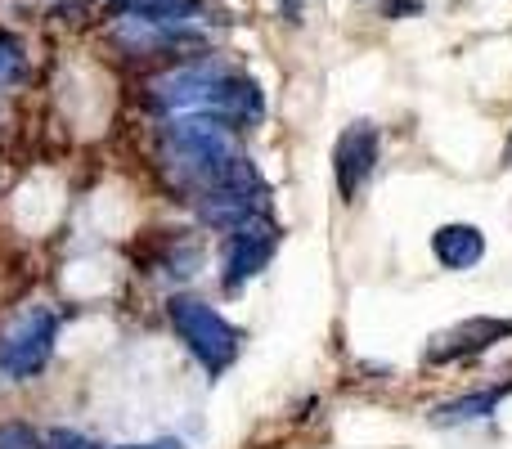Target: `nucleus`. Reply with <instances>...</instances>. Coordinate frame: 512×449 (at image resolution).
<instances>
[{"label":"nucleus","mask_w":512,"mask_h":449,"mask_svg":"<svg viewBox=\"0 0 512 449\" xmlns=\"http://www.w3.org/2000/svg\"><path fill=\"white\" fill-rule=\"evenodd\" d=\"M27 77V54L18 45V36L0 32V86H14V81Z\"/></svg>","instance_id":"12"},{"label":"nucleus","mask_w":512,"mask_h":449,"mask_svg":"<svg viewBox=\"0 0 512 449\" xmlns=\"http://www.w3.org/2000/svg\"><path fill=\"white\" fill-rule=\"evenodd\" d=\"M167 315H171V328H176V337L189 346V355H194V360L203 364L207 373H225L234 360H239V333H234V328L225 324V319L216 315L207 301H198V297H171Z\"/></svg>","instance_id":"2"},{"label":"nucleus","mask_w":512,"mask_h":449,"mask_svg":"<svg viewBox=\"0 0 512 449\" xmlns=\"http://www.w3.org/2000/svg\"><path fill=\"white\" fill-rule=\"evenodd\" d=\"M54 342H59V315L54 310H27L23 319L0 333V369L9 378H36L50 364Z\"/></svg>","instance_id":"4"},{"label":"nucleus","mask_w":512,"mask_h":449,"mask_svg":"<svg viewBox=\"0 0 512 449\" xmlns=\"http://www.w3.org/2000/svg\"><path fill=\"white\" fill-rule=\"evenodd\" d=\"M126 9H131L140 23H185V18L198 14L194 0H122Z\"/></svg>","instance_id":"11"},{"label":"nucleus","mask_w":512,"mask_h":449,"mask_svg":"<svg viewBox=\"0 0 512 449\" xmlns=\"http://www.w3.org/2000/svg\"><path fill=\"white\" fill-rule=\"evenodd\" d=\"M378 153H382L378 126L355 122L342 131V140H337V149H333V176H337V194H342L346 203H355L360 189L369 185L373 167H378Z\"/></svg>","instance_id":"5"},{"label":"nucleus","mask_w":512,"mask_h":449,"mask_svg":"<svg viewBox=\"0 0 512 449\" xmlns=\"http://www.w3.org/2000/svg\"><path fill=\"white\" fill-rule=\"evenodd\" d=\"M499 337H512V319H468V324L441 333L432 346H427V360L445 364V360H468V355H481L499 342Z\"/></svg>","instance_id":"7"},{"label":"nucleus","mask_w":512,"mask_h":449,"mask_svg":"<svg viewBox=\"0 0 512 449\" xmlns=\"http://www.w3.org/2000/svg\"><path fill=\"white\" fill-rule=\"evenodd\" d=\"M265 198H270L265 180L256 176L243 158H234L230 167H225L221 176L194 198V203H198V212H203L207 225L234 229V225L252 221V216H265Z\"/></svg>","instance_id":"3"},{"label":"nucleus","mask_w":512,"mask_h":449,"mask_svg":"<svg viewBox=\"0 0 512 449\" xmlns=\"http://www.w3.org/2000/svg\"><path fill=\"white\" fill-rule=\"evenodd\" d=\"M239 153L230 149V122L216 113H185L162 135V167L171 185L185 194H203Z\"/></svg>","instance_id":"1"},{"label":"nucleus","mask_w":512,"mask_h":449,"mask_svg":"<svg viewBox=\"0 0 512 449\" xmlns=\"http://www.w3.org/2000/svg\"><path fill=\"white\" fill-rule=\"evenodd\" d=\"M432 256L445 265V270H472V265L486 256V234L477 225H441L432 234Z\"/></svg>","instance_id":"9"},{"label":"nucleus","mask_w":512,"mask_h":449,"mask_svg":"<svg viewBox=\"0 0 512 449\" xmlns=\"http://www.w3.org/2000/svg\"><path fill=\"white\" fill-rule=\"evenodd\" d=\"M45 445H50V449H104L99 441H90V436L72 432V427H54V432L45 436Z\"/></svg>","instance_id":"14"},{"label":"nucleus","mask_w":512,"mask_h":449,"mask_svg":"<svg viewBox=\"0 0 512 449\" xmlns=\"http://www.w3.org/2000/svg\"><path fill=\"white\" fill-rule=\"evenodd\" d=\"M212 113L225 117L230 126H256V122H261V113H265L261 86H256L252 77H230V72H225L221 86H216Z\"/></svg>","instance_id":"8"},{"label":"nucleus","mask_w":512,"mask_h":449,"mask_svg":"<svg viewBox=\"0 0 512 449\" xmlns=\"http://www.w3.org/2000/svg\"><path fill=\"white\" fill-rule=\"evenodd\" d=\"M0 449H50L27 423H0Z\"/></svg>","instance_id":"13"},{"label":"nucleus","mask_w":512,"mask_h":449,"mask_svg":"<svg viewBox=\"0 0 512 449\" xmlns=\"http://www.w3.org/2000/svg\"><path fill=\"white\" fill-rule=\"evenodd\" d=\"M274 247H279V225L270 221V216H252V221L234 225V243L230 252H225V288H243L248 279H256V274L270 265Z\"/></svg>","instance_id":"6"},{"label":"nucleus","mask_w":512,"mask_h":449,"mask_svg":"<svg viewBox=\"0 0 512 449\" xmlns=\"http://www.w3.org/2000/svg\"><path fill=\"white\" fill-rule=\"evenodd\" d=\"M512 387H490V391H477V396H463V400H450V405L432 409V423H477V418H490L499 409V400L508 396Z\"/></svg>","instance_id":"10"},{"label":"nucleus","mask_w":512,"mask_h":449,"mask_svg":"<svg viewBox=\"0 0 512 449\" xmlns=\"http://www.w3.org/2000/svg\"><path fill=\"white\" fill-rule=\"evenodd\" d=\"M122 449H185L180 441H144V445H122Z\"/></svg>","instance_id":"15"}]
</instances>
